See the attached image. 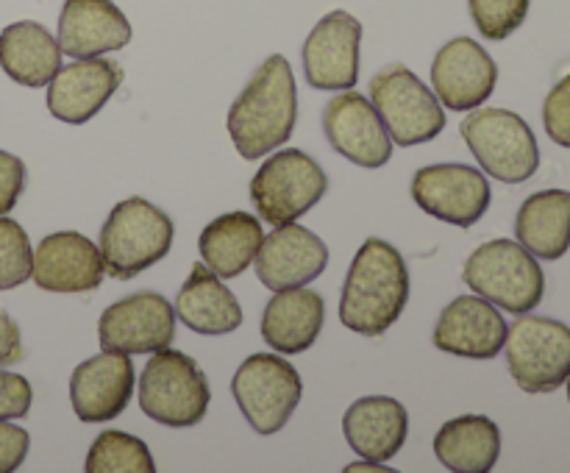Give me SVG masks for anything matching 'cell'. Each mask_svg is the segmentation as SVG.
<instances>
[{"mask_svg": "<svg viewBox=\"0 0 570 473\" xmlns=\"http://www.w3.org/2000/svg\"><path fill=\"white\" fill-rule=\"evenodd\" d=\"M566 382H568V401H570V373H568V378H566Z\"/></svg>", "mask_w": 570, "mask_h": 473, "instance_id": "obj_38", "label": "cell"}, {"mask_svg": "<svg viewBox=\"0 0 570 473\" xmlns=\"http://www.w3.org/2000/svg\"><path fill=\"white\" fill-rule=\"evenodd\" d=\"M122 67L115 59H76L59 67L48 83V111L67 126H83L120 89Z\"/></svg>", "mask_w": 570, "mask_h": 473, "instance_id": "obj_18", "label": "cell"}, {"mask_svg": "<svg viewBox=\"0 0 570 473\" xmlns=\"http://www.w3.org/2000/svg\"><path fill=\"white\" fill-rule=\"evenodd\" d=\"M371 104L399 148L432 142L445 128L443 104L406 65H387L373 76Z\"/></svg>", "mask_w": 570, "mask_h": 473, "instance_id": "obj_7", "label": "cell"}, {"mask_svg": "<svg viewBox=\"0 0 570 473\" xmlns=\"http://www.w3.org/2000/svg\"><path fill=\"white\" fill-rule=\"evenodd\" d=\"M412 200L438 220L471 228L490 209L493 189L471 165H429L412 178Z\"/></svg>", "mask_w": 570, "mask_h": 473, "instance_id": "obj_12", "label": "cell"}, {"mask_svg": "<svg viewBox=\"0 0 570 473\" xmlns=\"http://www.w3.org/2000/svg\"><path fill=\"white\" fill-rule=\"evenodd\" d=\"M87 473H154L156 462L148 445L128 432H109L98 434L95 443L89 445Z\"/></svg>", "mask_w": 570, "mask_h": 473, "instance_id": "obj_29", "label": "cell"}, {"mask_svg": "<svg viewBox=\"0 0 570 473\" xmlns=\"http://www.w3.org/2000/svg\"><path fill=\"white\" fill-rule=\"evenodd\" d=\"M104 351L122 354H156L176 339V309L165 295L142 289L106 306L98 321Z\"/></svg>", "mask_w": 570, "mask_h": 473, "instance_id": "obj_11", "label": "cell"}, {"mask_svg": "<svg viewBox=\"0 0 570 473\" xmlns=\"http://www.w3.org/2000/svg\"><path fill=\"white\" fill-rule=\"evenodd\" d=\"M134 31L111 0H65L59 14V48L70 59H92L122 50Z\"/></svg>", "mask_w": 570, "mask_h": 473, "instance_id": "obj_21", "label": "cell"}, {"mask_svg": "<svg viewBox=\"0 0 570 473\" xmlns=\"http://www.w3.org/2000/svg\"><path fill=\"white\" fill-rule=\"evenodd\" d=\"M504 351L512 378L523 393H554L570 373V326L551 317H518L507 328Z\"/></svg>", "mask_w": 570, "mask_h": 473, "instance_id": "obj_9", "label": "cell"}, {"mask_svg": "<svg viewBox=\"0 0 570 473\" xmlns=\"http://www.w3.org/2000/svg\"><path fill=\"white\" fill-rule=\"evenodd\" d=\"M254 265L256 278L273 293L306 287L326 270L328 248L306 226L284 223V226H276L271 234H265Z\"/></svg>", "mask_w": 570, "mask_h": 473, "instance_id": "obj_16", "label": "cell"}, {"mask_svg": "<svg viewBox=\"0 0 570 473\" xmlns=\"http://www.w3.org/2000/svg\"><path fill=\"white\" fill-rule=\"evenodd\" d=\"M499 67L493 56L471 37H456L438 50L432 61V87L451 111H473L493 95Z\"/></svg>", "mask_w": 570, "mask_h": 473, "instance_id": "obj_15", "label": "cell"}, {"mask_svg": "<svg viewBox=\"0 0 570 473\" xmlns=\"http://www.w3.org/2000/svg\"><path fill=\"white\" fill-rule=\"evenodd\" d=\"M326 193L328 176L312 156L298 148L273 154L250 178V200L262 220L271 226L295 223Z\"/></svg>", "mask_w": 570, "mask_h": 473, "instance_id": "obj_8", "label": "cell"}, {"mask_svg": "<svg viewBox=\"0 0 570 473\" xmlns=\"http://www.w3.org/2000/svg\"><path fill=\"white\" fill-rule=\"evenodd\" d=\"M462 282L512 315H527L546 295L543 267L512 239H490L479 245L462 267Z\"/></svg>", "mask_w": 570, "mask_h": 473, "instance_id": "obj_4", "label": "cell"}, {"mask_svg": "<svg viewBox=\"0 0 570 473\" xmlns=\"http://www.w3.org/2000/svg\"><path fill=\"white\" fill-rule=\"evenodd\" d=\"M515 237L538 259H562L570 248V193L543 189L529 195L518 209Z\"/></svg>", "mask_w": 570, "mask_h": 473, "instance_id": "obj_27", "label": "cell"}, {"mask_svg": "<svg viewBox=\"0 0 570 473\" xmlns=\"http://www.w3.org/2000/svg\"><path fill=\"white\" fill-rule=\"evenodd\" d=\"M410 300V270L387 239L367 237L356 250L340 295V321L365 337H382Z\"/></svg>", "mask_w": 570, "mask_h": 473, "instance_id": "obj_2", "label": "cell"}, {"mask_svg": "<svg viewBox=\"0 0 570 473\" xmlns=\"http://www.w3.org/2000/svg\"><path fill=\"white\" fill-rule=\"evenodd\" d=\"M134 395V362L122 351L89 356L70 376V404L78 421L106 423L128 410Z\"/></svg>", "mask_w": 570, "mask_h": 473, "instance_id": "obj_17", "label": "cell"}, {"mask_svg": "<svg viewBox=\"0 0 570 473\" xmlns=\"http://www.w3.org/2000/svg\"><path fill=\"white\" fill-rule=\"evenodd\" d=\"M33 390L31 382L20 373L0 371V421H17L31 410Z\"/></svg>", "mask_w": 570, "mask_h": 473, "instance_id": "obj_33", "label": "cell"}, {"mask_svg": "<svg viewBox=\"0 0 570 473\" xmlns=\"http://www.w3.org/2000/svg\"><path fill=\"white\" fill-rule=\"evenodd\" d=\"M28 449H31V437L26 428L0 421V473L17 471L26 462Z\"/></svg>", "mask_w": 570, "mask_h": 473, "instance_id": "obj_35", "label": "cell"}, {"mask_svg": "<svg viewBox=\"0 0 570 473\" xmlns=\"http://www.w3.org/2000/svg\"><path fill=\"white\" fill-rule=\"evenodd\" d=\"M326 304L309 287L278 289L262 312V337L278 354H304L321 337Z\"/></svg>", "mask_w": 570, "mask_h": 473, "instance_id": "obj_23", "label": "cell"}, {"mask_svg": "<svg viewBox=\"0 0 570 473\" xmlns=\"http://www.w3.org/2000/svg\"><path fill=\"white\" fill-rule=\"evenodd\" d=\"M504 339L507 321L482 295L454 298L434 326V345L465 359H493L504 351Z\"/></svg>", "mask_w": 570, "mask_h": 473, "instance_id": "obj_20", "label": "cell"}, {"mask_svg": "<svg viewBox=\"0 0 570 473\" xmlns=\"http://www.w3.org/2000/svg\"><path fill=\"white\" fill-rule=\"evenodd\" d=\"M31 278L45 293H92L104 282L100 248L78 231L48 234L33 250Z\"/></svg>", "mask_w": 570, "mask_h": 473, "instance_id": "obj_19", "label": "cell"}, {"mask_svg": "<svg viewBox=\"0 0 570 473\" xmlns=\"http://www.w3.org/2000/svg\"><path fill=\"white\" fill-rule=\"evenodd\" d=\"M345 471H382V473H393V467L384 465V462H376V460H365V462H351Z\"/></svg>", "mask_w": 570, "mask_h": 473, "instance_id": "obj_37", "label": "cell"}, {"mask_svg": "<svg viewBox=\"0 0 570 473\" xmlns=\"http://www.w3.org/2000/svg\"><path fill=\"white\" fill-rule=\"evenodd\" d=\"M323 131L340 156L365 170H379L393 156V139L382 117L371 100L354 89H343V95L328 100L323 111Z\"/></svg>", "mask_w": 570, "mask_h": 473, "instance_id": "obj_14", "label": "cell"}, {"mask_svg": "<svg viewBox=\"0 0 570 473\" xmlns=\"http://www.w3.org/2000/svg\"><path fill=\"white\" fill-rule=\"evenodd\" d=\"M31 262L33 248L26 228L0 215V293L26 284L31 278Z\"/></svg>", "mask_w": 570, "mask_h": 473, "instance_id": "obj_30", "label": "cell"}, {"mask_svg": "<svg viewBox=\"0 0 570 473\" xmlns=\"http://www.w3.org/2000/svg\"><path fill=\"white\" fill-rule=\"evenodd\" d=\"M362 22L348 11H328L304 42V76L315 89H354L360 81Z\"/></svg>", "mask_w": 570, "mask_h": 473, "instance_id": "obj_13", "label": "cell"}, {"mask_svg": "<svg viewBox=\"0 0 570 473\" xmlns=\"http://www.w3.org/2000/svg\"><path fill=\"white\" fill-rule=\"evenodd\" d=\"M546 134L562 148H570V72L554 83L543 104Z\"/></svg>", "mask_w": 570, "mask_h": 473, "instance_id": "obj_32", "label": "cell"}, {"mask_svg": "<svg viewBox=\"0 0 570 473\" xmlns=\"http://www.w3.org/2000/svg\"><path fill=\"white\" fill-rule=\"evenodd\" d=\"M0 67L20 87H48L61 67L59 39L33 20H17L0 31Z\"/></svg>", "mask_w": 570, "mask_h": 473, "instance_id": "obj_25", "label": "cell"}, {"mask_svg": "<svg viewBox=\"0 0 570 473\" xmlns=\"http://www.w3.org/2000/svg\"><path fill=\"white\" fill-rule=\"evenodd\" d=\"M176 317L195 334H232L243 326L239 300L204 262L193 265L176 298Z\"/></svg>", "mask_w": 570, "mask_h": 473, "instance_id": "obj_24", "label": "cell"}, {"mask_svg": "<svg viewBox=\"0 0 570 473\" xmlns=\"http://www.w3.org/2000/svg\"><path fill=\"white\" fill-rule=\"evenodd\" d=\"M298 92L289 61L273 53L256 67L250 81L228 109V137L243 159L256 161L278 150L295 131Z\"/></svg>", "mask_w": 570, "mask_h": 473, "instance_id": "obj_1", "label": "cell"}, {"mask_svg": "<svg viewBox=\"0 0 570 473\" xmlns=\"http://www.w3.org/2000/svg\"><path fill=\"white\" fill-rule=\"evenodd\" d=\"M209 382L198 362L181 351L161 348L139 376V406L150 421L170 428H189L209 410Z\"/></svg>", "mask_w": 570, "mask_h": 473, "instance_id": "obj_5", "label": "cell"}, {"mask_svg": "<svg viewBox=\"0 0 570 473\" xmlns=\"http://www.w3.org/2000/svg\"><path fill=\"white\" fill-rule=\"evenodd\" d=\"M410 415L404 404L390 395H365L343 415V434L362 460L387 462L404 449Z\"/></svg>", "mask_w": 570, "mask_h": 473, "instance_id": "obj_22", "label": "cell"}, {"mask_svg": "<svg viewBox=\"0 0 570 473\" xmlns=\"http://www.w3.org/2000/svg\"><path fill=\"white\" fill-rule=\"evenodd\" d=\"M176 237L170 217L145 198H126L109 211L100 228L104 270L117 282H131L167 256Z\"/></svg>", "mask_w": 570, "mask_h": 473, "instance_id": "obj_3", "label": "cell"}, {"mask_svg": "<svg viewBox=\"0 0 570 473\" xmlns=\"http://www.w3.org/2000/svg\"><path fill=\"white\" fill-rule=\"evenodd\" d=\"M232 395L256 434L287 426L304 395L298 371L278 354H250L232 378Z\"/></svg>", "mask_w": 570, "mask_h": 473, "instance_id": "obj_10", "label": "cell"}, {"mask_svg": "<svg viewBox=\"0 0 570 473\" xmlns=\"http://www.w3.org/2000/svg\"><path fill=\"white\" fill-rule=\"evenodd\" d=\"M529 3L532 0H468V9H471L479 33L484 39L501 42V39L512 37L523 26L529 14Z\"/></svg>", "mask_w": 570, "mask_h": 473, "instance_id": "obj_31", "label": "cell"}, {"mask_svg": "<svg viewBox=\"0 0 570 473\" xmlns=\"http://www.w3.org/2000/svg\"><path fill=\"white\" fill-rule=\"evenodd\" d=\"M434 454L454 473H488L501 456V428L484 415L451 417L434 434Z\"/></svg>", "mask_w": 570, "mask_h": 473, "instance_id": "obj_28", "label": "cell"}, {"mask_svg": "<svg viewBox=\"0 0 570 473\" xmlns=\"http://www.w3.org/2000/svg\"><path fill=\"white\" fill-rule=\"evenodd\" d=\"M26 189V165L20 156L0 150V215H9Z\"/></svg>", "mask_w": 570, "mask_h": 473, "instance_id": "obj_34", "label": "cell"}, {"mask_svg": "<svg viewBox=\"0 0 570 473\" xmlns=\"http://www.w3.org/2000/svg\"><path fill=\"white\" fill-rule=\"evenodd\" d=\"M22 356V339L20 326L0 309V367L11 365Z\"/></svg>", "mask_w": 570, "mask_h": 473, "instance_id": "obj_36", "label": "cell"}, {"mask_svg": "<svg viewBox=\"0 0 570 473\" xmlns=\"http://www.w3.org/2000/svg\"><path fill=\"white\" fill-rule=\"evenodd\" d=\"M460 134L488 176L504 184H521L538 173V139L515 111L476 109L462 120Z\"/></svg>", "mask_w": 570, "mask_h": 473, "instance_id": "obj_6", "label": "cell"}, {"mask_svg": "<svg viewBox=\"0 0 570 473\" xmlns=\"http://www.w3.org/2000/svg\"><path fill=\"white\" fill-rule=\"evenodd\" d=\"M265 239L259 217L248 211H226L200 231L198 250L204 265L220 278H234L254 265Z\"/></svg>", "mask_w": 570, "mask_h": 473, "instance_id": "obj_26", "label": "cell"}]
</instances>
